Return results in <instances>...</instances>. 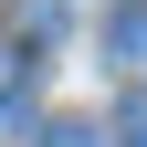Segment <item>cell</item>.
I'll list each match as a JSON object with an SVG mask.
<instances>
[{
	"label": "cell",
	"mask_w": 147,
	"mask_h": 147,
	"mask_svg": "<svg viewBox=\"0 0 147 147\" xmlns=\"http://www.w3.org/2000/svg\"><path fill=\"white\" fill-rule=\"evenodd\" d=\"M42 147H105V137H95L84 116H53V126H42Z\"/></svg>",
	"instance_id": "cell-2"
},
{
	"label": "cell",
	"mask_w": 147,
	"mask_h": 147,
	"mask_svg": "<svg viewBox=\"0 0 147 147\" xmlns=\"http://www.w3.org/2000/svg\"><path fill=\"white\" fill-rule=\"evenodd\" d=\"M116 63L147 74V0H126V11H116Z\"/></svg>",
	"instance_id": "cell-1"
},
{
	"label": "cell",
	"mask_w": 147,
	"mask_h": 147,
	"mask_svg": "<svg viewBox=\"0 0 147 147\" xmlns=\"http://www.w3.org/2000/svg\"><path fill=\"white\" fill-rule=\"evenodd\" d=\"M126 147H147V126H137V137H126Z\"/></svg>",
	"instance_id": "cell-3"
}]
</instances>
